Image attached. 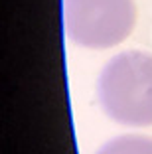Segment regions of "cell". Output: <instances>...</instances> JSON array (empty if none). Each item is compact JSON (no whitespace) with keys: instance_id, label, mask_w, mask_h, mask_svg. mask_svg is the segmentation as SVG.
I'll use <instances>...</instances> for the list:
<instances>
[{"instance_id":"cell-1","label":"cell","mask_w":152,"mask_h":154,"mask_svg":"<svg viewBox=\"0 0 152 154\" xmlns=\"http://www.w3.org/2000/svg\"><path fill=\"white\" fill-rule=\"evenodd\" d=\"M97 97L109 119L125 127L152 125V55L123 51L107 61L97 81Z\"/></svg>"},{"instance_id":"cell-2","label":"cell","mask_w":152,"mask_h":154,"mask_svg":"<svg viewBox=\"0 0 152 154\" xmlns=\"http://www.w3.org/2000/svg\"><path fill=\"white\" fill-rule=\"evenodd\" d=\"M65 32L87 50H107L130 36L136 24L134 0H63Z\"/></svg>"},{"instance_id":"cell-3","label":"cell","mask_w":152,"mask_h":154,"mask_svg":"<svg viewBox=\"0 0 152 154\" xmlns=\"http://www.w3.org/2000/svg\"><path fill=\"white\" fill-rule=\"evenodd\" d=\"M95 154H152V138L144 134H121L107 140Z\"/></svg>"}]
</instances>
